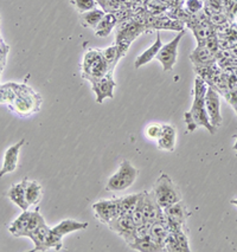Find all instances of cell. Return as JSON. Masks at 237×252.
Listing matches in <instances>:
<instances>
[{
    "instance_id": "cell-22",
    "label": "cell",
    "mask_w": 237,
    "mask_h": 252,
    "mask_svg": "<svg viewBox=\"0 0 237 252\" xmlns=\"http://www.w3.org/2000/svg\"><path fill=\"white\" fill-rule=\"evenodd\" d=\"M163 48V42H162V38H160V33L158 32L157 33V40L153 43V45L150 46L147 50H145L139 57L136 58L135 61V68H140V66L145 65V64L150 63L152 60L157 57L158 52L160 51V49Z\"/></svg>"
},
{
    "instance_id": "cell-12",
    "label": "cell",
    "mask_w": 237,
    "mask_h": 252,
    "mask_svg": "<svg viewBox=\"0 0 237 252\" xmlns=\"http://www.w3.org/2000/svg\"><path fill=\"white\" fill-rule=\"evenodd\" d=\"M93 210L95 212L96 218L102 222H106V224H109L110 221L120 216L118 199L99 201V203L93 205Z\"/></svg>"
},
{
    "instance_id": "cell-4",
    "label": "cell",
    "mask_w": 237,
    "mask_h": 252,
    "mask_svg": "<svg viewBox=\"0 0 237 252\" xmlns=\"http://www.w3.org/2000/svg\"><path fill=\"white\" fill-rule=\"evenodd\" d=\"M152 193H153L154 198L157 199L158 204L163 209H166V207L171 206V205L181 200L179 189L172 181V179L168 174H165V173H163L157 180V184L154 185Z\"/></svg>"
},
{
    "instance_id": "cell-11",
    "label": "cell",
    "mask_w": 237,
    "mask_h": 252,
    "mask_svg": "<svg viewBox=\"0 0 237 252\" xmlns=\"http://www.w3.org/2000/svg\"><path fill=\"white\" fill-rule=\"evenodd\" d=\"M205 109L209 115L210 122L212 123L215 127H218L223 123V117L221 115V102H219V93L215 88L210 87L207 89L205 95Z\"/></svg>"
},
{
    "instance_id": "cell-8",
    "label": "cell",
    "mask_w": 237,
    "mask_h": 252,
    "mask_svg": "<svg viewBox=\"0 0 237 252\" xmlns=\"http://www.w3.org/2000/svg\"><path fill=\"white\" fill-rule=\"evenodd\" d=\"M185 34V30L181 31L178 33V36L173 38L171 42L163 45V48L160 49V51L158 52L156 60H158L162 63L164 71H171L173 69L175 62H177V55H178V46L181 38Z\"/></svg>"
},
{
    "instance_id": "cell-31",
    "label": "cell",
    "mask_w": 237,
    "mask_h": 252,
    "mask_svg": "<svg viewBox=\"0 0 237 252\" xmlns=\"http://www.w3.org/2000/svg\"><path fill=\"white\" fill-rule=\"evenodd\" d=\"M72 4L75 5V7L77 8L78 12L84 13L87 11L94 10L96 6V0H71Z\"/></svg>"
},
{
    "instance_id": "cell-13",
    "label": "cell",
    "mask_w": 237,
    "mask_h": 252,
    "mask_svg": "<svg viewBox=\"0 0 237 252\" xmlns=\"http://www.w3.org/2000/svg\"><path fill=\"white\" fill-rule=\"evenodd\" d=\"M144 216L145 221L148 224H154L158 221L165 220V212L164 209L158 204L153 193H146L144 197Z\"/></svg>"
},
{
    "instance_id": "cell-38",
    "label": "cell",
    "mask_w": 237,
    "mask_h": 252,
    "mask_svg": "<svg viewBox=\"0 0 237 252\" xmlns=\"http://www.w3.org/2000/svg\"><path fill=\"white\" fill-rule=\"evenodd\" d=\"M234 137H235V139H236V142H235V145H234L233 149H234V151H236V152H237V135H235Z\"/></svg>"
},
{
    "instance_id": "cell-29",
    "label": "cell",
    "mask_w": 237,
    "mask_h": 252,
    "mask_svg": "<svg viewBox=\"0 0 237 252\" xmlns=\"http://www.w3.org/2000/svg\"><path fill=\"white\" fill-rule=\"evenodd\" d=\"M144 197H145V192H142L139 198V201H137L135 209H134L133 213H132V218H133L134 222H135L136 227L141 226V225H144L146 222L145 216H144Z\"/></svg>"
},
{
    "instance_id": "cell-5",
    "label": "cell",
    "mask_w": 237,
    "mask_h": 252,
    "mask_svg": "<svg viewBox=\"0 0 237 252\" xmlns=\"http://www.w3.org/2000/svg\"><path fill=\"white\" fill-rule=\"evenodd\" d=\"M29 238L34 242V248L32 252L37 251H48L50 249L60 251L62 250V237L57 236L56 233L52 231L46 224L42 225V226L37 227L36 230L32 231L29 234Z\"/></svg>"
},
{
    "instance_id": "cell-17",
    "label": "cell",
    "mask_w": 237,
    "mask_h": 252,
    "mask_svg": "<svg viewBox=\"0 0 237 252\" xmlns=\"http://www.w3.org/2000/svg\"><path fill=\"white\" fill-rule=\"evenodd\" d=\"M26 180L28 178L23 179L19 184L13 185L11 186V189H8V192L6 193V195L8 197L12 203H14L17 206H19L23 211H26L30 207L28 201H26V197H25V186H26Z\"/></svg>"
},
{
    "instance_id": "cell-23",
    "label": "cell",
    "mask_w": 237,
    "mask_h": 252,
    "mask_svg": "<svg viewBox=\"0 0 237 252\" xmlns=\"http://www.w3.org/2000/svg\"><path fill=\"white\" fill-rule=\"evenodd\" d=\"M119 19L114 13H106L103 19L99 23L95 29V34L98 37H108L112 30L118 25Z\"/></svg>"
},
{
    "instance_id": "cell-26",
    "label": "cell",
    "mask_w": 237,
    "mask_h": 252,
    "mask_svg": "<svg viewBox=\"0 0 237 252\" xmlns=\"http://www.w3.org/2000/svg\"><path fill=\"white\" fill-rule=\"evenodd\" d=\"M43 195V189L37 181L34 180H26L25 186V197L29 205H37L40 201V198Z\"/></svg>"
},
{
    "instance_id": "cell-10",
    "label": "cell",
    "mask_w": 237,
    "mask_h": 252,
    "mask_svg": "<svg viewBox=\"0 0 237 252\" xmlns=\"http://www.w3.org/2000/svg\"><path fill=\"white\" fill-rule=\"evenodd\" d=\"M89 82L92 84L93 92L96 95L98 103H102L106 98H113L114 88H115L116 83L114 81L112 72L100 78H90Z\"/></svg>"
},
{
    "instance_id": "cell-9",
    "label": "cell",
    "mask_w": 237,
    "mask_h": 252,
    "mask_svg": "<svg viewBox=\"0 0 237 252\" xmlns=\"http://www.w3.org/2000/svg\"><path fill=\"white\" fill-rule=\"evenodd\" d=\"M110 230L116 232L126 240L127 244L136 238V225L131 215H121L108 224Z\"/></svg>"
},
{
    "instance_id": "cell-35",
    "label": "cell",
    "mask_w": 237,
    "mask_h": 252,
    "mask_svg": "<svg viewBox=\"0 0 237 252\" xmlns=\"http://www.w3.org/2000/svg\"><path fill=\"white\" fill-rule=\"evenodd\" d=\"M0 45H1V48H0V69H1L2 71V70H4V66L6 65V57L8 51H10V46H8L7 44H5L2 39L0 40Z\"/></svg>"
},
{
    "instance_id": "cell-27",
    "label": "cell",
    "mask_w": 237,
    "mask_h": 252,
    "mask_svg": "<svg viewBox=\"0 0 237 252\" xmlns=\"http://www.w3.org/2000/svg\"><path fill=\"white\" fill-rule=\"evenodd\" d=\"M140 195H141V193H139V194L127 195V197H124V198H119L118 204H119V209H120V216L121 215H131L132 216L134 209H135L137 201H139Z\"/></svg>"
},
{
    "instance_id": "cell-39",
    "label": "cell",
    "mask_w": 237,
    "mask_h": 252,
    "mask_svg": "<svg viewBox=\"0 0 237 252\" xmlns=\"http://www.w3.org/2000/svg\"><path fill=\"white\" fill-rule=\"evenodd\" d=\"M231 204L236 205V206H237V199H234V200H231Z\"/></svg>"
},
{
    "instance_id": "cell-14",
    "label": "cell",
    "mask_w": 237,
    "mask_h": 252,
    "mask_svg": "<svg viewBox=\"0 0 237 252\" xmlns=\"http://www.w3.org/2000/svg\"><path fill=\"white\" fill-rule=\"evenodd\" d=\"M25 140H20L19 142L14 143L13 146H11L10 148L5 152L4 155V161H2L1 171H0V175H5L7 173H12L16 171L17 165H18V158H19V151L22 148V146L24 145Z\"/></svg>"
},
{
    "instance_id": "cell-37",
    "label": "cell",
    "mask_w": 237,
    "mask_h": 252,
    "mask_svg": "<svg viewBox=\"0 0 237 252\" xmlns=\"http://www.w3.org/2000/svg\"><path fill=\"white\" fill-rule=\"evenodd\" d=\"M130 1H132V2H135V4L140 5V4H142V2H144L145 0H130Z\"/></svg>"
},
{
    "instance_id": "cell-1",
    "label": "cell",
    "mask_w": 237,
    "mask_h": 252,
    "mask_svg": "<svg viewBox=\"0 0 237 252\" xmlns=\"http://www.w3.org/2000/svg\"><path fill=\"white\" fill-rule=\"evenodd\" d=\"M1 103L20 117H28L38 113L42 107L43 98L39 94L26 84H19L10 82L2 83Z\"/></svg>"
},
{
    "instance_id": "cell-33",
    "label": "cell",
    "mask_w": 237,
    "mask_h": 252,
    "mask_svg": "<svg viewBox=\"0 0 237 252\" xmlns=\"http://www.w3.org/2000/svg\"><path fill=\"white\" fill-rule=\"evenodd\" d=\"M223 10L230 19H234L237 13V0H224Z\"/></svg>"
},
{
    "instance_id": "cell-34",
    "label": "cell",
    "mask_w": 237,
    "mask_h": 252,
    "mask_svg": "<svg viewBox=\"0 0 237 252\" xmlns=\"http://www.w3.org/2000/svg\"><path fill=\"white\" fill-rule=\"evenodd\" d=\"M163 131V125H157V123H153V125L148 126L147 129H146V135H147L152 140H158L159 136L162 135Z\"/></svg>"
},
{
    "instance_id": "cell-18",
    "label": "cell",
    "mask_w": 237,
    "mask_h": 252,
    "mask_svg": "<svg viewBox=\"0 0 237 252\" xmlns=\"http://www.w3.org/2000/svg\"><path fill=\"white\" fill-rule=\"evenodd\" d=\"M131 249L133 250L140 251V252H159L164 251L163 248H160L159 245L154 242V239L152 238L151 234L142 237H136L133 242H131L130 244H127Z\"/></svg>"
},
{
    "instance_id": "cell-7",
    "label": "cell",
    "mask_w": 237,
    "mask_h": 252,
    "mask_svg": "<svg viewBox=\"0 0 237 252\" xmlns=\"http://www.w3.org/2000/svg\"><path fill=\"white\" fill-rule=\"evenodd\" d=\"M144 31H146L145 26L139 24L133 17L121 20L118 23V28H116V44L130 46L131 43Z\"/></svg>"
},
{
    "instance_id": "cell-20",
    "label": "cell",
    "mask_w": 237,
    "mask_h": 252,
    "mask_svg": "<svg viewBox=\"0 0 237 252\" xmlns=\"http://www.w3.org/2000/svg\"><path fill=\"white\" fill-rule=\"evenodd\" d=\"M32 212L30 211H23V213L14 220L8 227V231L13 234L14 237H25L26 231H28L29 224H30Z\"/></svg>"
},
{
    "instance_id": "cell-16",
    "label": "cell",
    "mask_w": 237,
    "mask_h": 252,
    "mask_svg": "<svg viewBox=\"0 0 237 252\" xmlns=\"http://www.w3.org/2000/svg\"><path fill=\"white\" fill-rule=\"evenodd\" d=\"M190 60L195 66H209L217 62V56L205 45H197V48L190 55Z\"/></svg>"
},
{
    "instance_id": "cell-25",
    "label": "cell",
    "mask_w": 237,
    "mask_h": 252,
    "mask_svg": "<svg viewBox=\"0 0 237 252\" xmlns=\"http://www.w3.org/2000/svg\"><path fill=\"white\" fill-rule=\"evenodd\" d=\"M169 233V230L166 225V221H158L152 224L150 234L152 238L154 239V242L157 243L160 248H163V250L165 251V240L168 238Z\"/></svg>"
},
{
    "instance_id": "cell-36",
    "label": "cell",
    "mask_w": 237,
    "mask_h": 252,
    "mask_svg": "<svg viewBox=\"0 0 237 252\" xmlns=\"http://www.w3.org/2000/svg\"><path fill=\"white\" fill-rule=\"evenodd\" d=\"M229 101V103L233 105V108L235 109L236 114H237V93L236 94H233V95L230 96V98L228 99Z\"/></svg>"
},
{
    "instance_id": "cell-3",
    "label": "cell",
    "mask_w": 237,
    "mask_h": 252,
    "mask_svg": "<svg viewBox=\"0 0 237 252\" xmlns=\"http://www.w3.org/2000/svg\"><path fill=\"white\" fill-rule=\"evenodd\" d=\"M109 68L103 55L102 50L90 49L84 55L83 62H82L81 76L84 80L89 81L90 78H100L109 74ZM113 74V72H112Z\"/></svg>"
},
{
    "instance_id": "cell-6",
    "label": "cell",
    "mask_w": 237,
    "mask_h": 252,
    "mask_svg": "<svg viewBox=\"0 0 237 252\" xmlns=\"http://www.w3.org/2000/svg\"><path fill=\"white\" fill-rule=\"evenodd\" d=\"M137 169L128 160H124L120 165L118 172L112 175L108 180L106 191H124V189L131 187L136 180Z\"/></svg>"
},
{
    "instance_id": "cell-15",
    "label": "cell",
    "mask_w": 237,
    "mask_h": 252,
    "mask_svg": "<svg viewBox=\"0 0 237 252\" xmlns=\"http://www.w3.org/2000/svg\"><path fill=\"white\" fill-rule=\"evenodd\" d=\"M164 212H165L166 220L181 227H183L184 222L186 221L187 216H189V212H187L185 204H184L181 200L173 205H171V206L166 207V209H164Z\"/></svg>"
},
{
    "instance_id": "cell-32",
    "label": "cell",
    "mask_w": 237,
    "mask_h": 252,
    "mask_svg": "<svg viewBox=\"0 0 237 252\" xmlns=\"http://www.w3.org/2000/svg\"><path fill=\"white\" fill-rule=\"evenodd\" d=\"M185 8L187 12L196 16V14H200L204 11V1H202V0H186Z\"/></svg>"
},
{
    "instance_id": "cell-28",
    "label": "cell",
    "mask_w": 237,
    "mask_h": 252,
    "mask_svg": "<svg viewBox=\"0 0 237 252\" xmlns=\"http://www.w3.org/2000/svg\"><path fill=\"white\" fill-rule=\"evenodd\" d=\"M102 55H103L104 60H106V62H107L109 71H112V72L114 71V69H115L116 64H118L120 58L124 57V55L121 54L120 48L116 45V44L114 46H110V48L102 50Z\"/></svg>"
},
{
    "instance_id": "cell-19",
    "label": "cell",
    "mask_w": 237,
    "mask_h": 252,
    "mask_svg": "<svg viewBox=\"0 0 237 252\" xmlns=\"http://www.w3.org/2000/svg\"><path fill=\"white\" fill-rule=\"evenodd\" d=\"M175 129L169 125H163L162 135L157 140L158 147L168 152H173L175 145Z\"/></svg>"
},
{
    "instance_id": "cell-30",
    "label": "cell",
    "mask_w": 237,
    "mask_h": 252,
    "mask_svg": "<svg viewBox=\"0 0 237 252\" xmlns=\"http://www.w3.org/2000/svg\"><path fill=\"white\" fill-rule=\"evenodd\" d=\"M172 232L175 234V240H177V252H190L189 239L186 234L183 232V228H177Z\"/></svg>"
},
{
    "instance_id": "cell-21",
    "label": "cell",
    "mask_w": 237,
    "mask_h": 252,
    "mask_svg": "<svg viewBox=\"0 0 237 252\" xmlns=\"http://www.w3.org/2000/svg\"><path fill=\"white\" fill-rule=\"evenodd\" d=\"M88 227V222H81L74 219H66V220L61 221L60 224L56 225L55 227H52V231L60 237H64L66 234H69L71 232L78 230H84Z\"/></svg>"
},
{
    "instance_id": "cell-24",
    "label": "cell",
    "mask_w": 237,
    "mask_h": 252,
    "mask_svg": "<svg viewBox=\"0 0 237 252\" xmlns=\"http://www.w3.org/2000/svg\"><path fill=\"white\" fill-rule=\"evenodd\" d=\"M104 16H106V12H104L103 10H101V8H94V10L81 13V24L83 25L84 28H92L95 30L96 26H98L99 23L103 19Z\"/></svg>"
},
{
    "instance_id": "cell-2",
    "label": "cell",
    "mask_w": 237,
    "mask_h": 252,
    "mask_svg": "<svg viewBox=\"0 0 237 252\" xmlns=\"http://www.w3.org/2000/svg\"><path fill=\"white\" fill-rule=\"evenodd\" d=\"M204 99H205V97L195 96L191 109L185 113L184 121L187 126V131H194L198 127H204L205 129L209 130L210 134L213 135L216 133V127L210 122Z\"/></svg>"
}]
</instances>
